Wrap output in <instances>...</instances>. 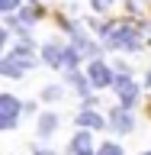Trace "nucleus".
Returning a JSON list of instances; mask_svg holds the SVG:
<instances>
[{"instance_id": "f257e3e1", "label": "nucleus", "mask_w": 151, "mask_h": 155, "mask_svg": "<svg viewBox=\"0 0 151 155\" xmlns=\"http://www.w3.org/2000/svg\"><path fill=\"white\" fill-rule=\"evenodd\" d=\"M19 110H23V104H19L16 97H10V94L0 97V129H13Z\"/></svg>"}, {"instance_id": "f03ea898", "label": "nucleus", "mask_w": 151, "mask_h": 155, "mask_svg": "<svg viewBox=\"0 0 151 155\" xmlns=\"http://www.w3.org/2000/svg\"><path fill=\"white\" fill-rule=\"evenodd\" d=\"M116 78H113V71L103 65V61H93L90 65V84L93 87H106V84H113Z\"/></svg>"}, {"instance_id": "7ed1b4c3", "label": "nucleus", "mask_w": 151, "mask_h": 155, "mask_svg": "<svg viewBox=\"0 0 151 155\" xmlns=\"http://www.w3.org/2000/svg\"><path fill=\"white\" fill-rule=\"evenodd\" d=\"M109 123H113L116 133H129V129L135 126V120H132V113H129V107H119V110H113Z\"/></svg>"}, {"instance_id": "20e7f679", "label": "nucleus", "mask_w": 151, "mask_h": 155, "mask_svg": "<svg viewBox=\"0 0 151 155\" xmlns=\"http://www.w3.org/2000/svg\"><path fill=\"white\" fill-rule=\"evenodd\" d=\"M113 84H116V91H119V97H122V104H135V97H138V87L132 84V78H122V74H119Z\"/></svg>"}, {"instance_id": "39448f33", "label": "nucleus", "mask_w": 151, "mask_h": 155, "mask_svg": "<svg viewBox=\"0 0 151 155\" xmlns=\"http://www.w3.org/2000/svg\"><path fill=\"white\" fill-rule=\"evenodd\" d=\"M71 152L74 155H93V142H90V133H77L71 139Z\"/></svg>"}, {"instance_id": "423d86ee", "label": "nucleus", "mask_w": 151, "mask_h": 155, "mask_svg": "<svg viewBox=\"0 0 151 155\" xmlns=\"http://www.w3.org/2000/svg\"><path fill=\"white\" fill-rule=\"evenodd\" d=\"M77 126H87V129H103V116H96L93 110H80V113H77Z\"/></svg>"}, {"instance_id": "0eeeda50", "label": "nucleus", "mask_w": 151, "mask_h": 155, "mask_svg": "<svg viewBox=\"0 0 151 155\" xmlns=\"http://www.w3.org/2000/svg\"><path fill=\"white\" fill-rule=\"evenodd\" d=\"M64 55H68L64 48H58V45H45V55H42V58H45L48 65H64Z\"/></svg>"}, {"instance_id": "6e6552de", "label": "nucleus", "mask_w": 151, "mask_h": 155, "mask_svg": "<svg viewBox=\"0 0 151 155\" xmlns=\"http://www.w3.org/2000/svg\"><path fill=\"white\" fill-rule=\"evenodd\" d=\"M55 126H58V116L45 113L42 120H39V133H42V136H52V133H55Z\"/></svg>"}, {"instance_id": "1a4fd4ad", "label": "nucleus", "mask_w": 151, "mask_h": 155, "mask_svg": "<svg viewBox=\"0 0 151 155\" xmlns=\"http://www.w3.org/2000/svg\"><path fill=\"white\" fill-rule=\"evenodd\" d=\"M68 81H71V84L77 87V91H80V94H87V81L80 74H77V71H71V74H68Z\"/></svg>"}, {"instance_id": "9d476101", "label": "nucleus", "mask_w": 151, "mask_h": 155, "mask_svg": "<svg viewBox=\"0 0 151 155\" xmlns=\"http://www.w3.org/2000/svg\"><path fill=\"white\" fill-rule=\"evenodd\" d=\"M96 155H122V149H119L116 142H103V149H100Z\"/></svg>"}, {"instance_id": "9b49d317", "label": "nucleus", "mask_w": 151, "mask_h": 155, "mask_svg": "<svg viewBox=\"0 0 151 155\" xmlns=\"http://www.w3.org/2000/svg\"><path fill=\"white\" fill-rule=\"evenodd\" d=\"M36 16H39V10H23V13H19V23L26 26V23H32Z\"/></svg>"}, {"instance_id": "f8f14e48", "label": "nucleus", "mask_w": 151, "mask_h": 155, "mask_svg": "<svg viewBox=\"0 0 151 155\" xmlns=\"http://www.w3.org/2000/svg\"><path fill=\"white\" fill-rule=\"evenodd\" d=\"M16 3H19V0H0V10L10 13V10H16Z\"/></svg>"}, {"instance_id": "ddd939ff", "label": "nucleus", "mask_w": 151, "mask_h": 155, "mask_svg": "<svg viewBox=\"0 0 151 155\" xmlns=\"http://www.w3.org/2000/svg\"><path fill=\"white\" fill-rule=\"evenodd\" d=\"M109 3H113V0H93V10H106Z\"/></svg>"}, {"instance_id": "4468645a", "label": "nucleus", "mask_w": 151, "mask_h": 155, "mask_svg": "<svg viewBox=\"0 0 151 155\" xmlns=\"http://www.w3.org/2000/svg\"><path fill=\"white\" fill-rule=\"evenodd\" d=\"M36 155H52V152H36Z\"/></svg>"}, {"instance_id": "2eb2a0df", "label": "nucleus", "mask_w": 151, "mask_h": 155, "mask_svg": "<svg viewBox=\"0 0 151 155\" xmlns=\"http://www.w3.org/2000/svg\"><path fill=\"white\" fill-rule=\"evenodd\" d=\"M148 87H151V74H148Z\"/></svg>"}, {"instance_id": "dca6fc26", "label": "nucleus", "mask_w": 151, "mask_h": 155, "mask_svg": "<svg viewBox=\"0 0 151 155\" xmlns=\"http://www.w3.org/2000/svg\"><path fill=\"white\" fill-rule=\"evenodd\" d=\"M145 155H151V152H145Z\"/></svg>"}]
</instances>
